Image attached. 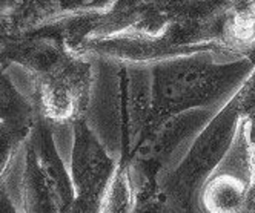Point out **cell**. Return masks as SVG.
I'll list each match as a JSON object with an SVG mask.
<instances>
[{"instance_id": "cell-18", "label": "cell", "mask_w": 255, "mask_h": 213, "mask_svg": "<svg viewBox=\"0 0 255 213\" xmlns=\"http://www.w3.org/2000/svg\"><path fill=\"white\" fill-rule=\"evenodd\" d=\"M0 213H22L19 206L12 200L8 184L0 187Z\"/></svg>"}, {"instance_id": "cell-8", "label": "cell", "mask_w": 255, "mask_h": 213, "mask_svg": "<svg viewBox=\"0 0 255 213\" xmlns=\"http://www.w3.org/2000/svg\"><path fill=\"white\" fill-rule=\"evenodd\" d=\"M71 129L72 149L68 166L74 201L63 213H102L119 164L85 120L74 123Z\"/></svg>"}, {"instance_id": "cell-13", "label": "cell", "mask_w": 255, "mask_h": 213, "mask_svg": "<svg viewBox=\"0 0 255 213\" xmlns=\"http://www.w3.org/2000/svg\"><path fill=\"white\" fill-rule=\"evenodd\" d=\"M32 129L15 128L0 123V187L8 184L9 173L22 155L23 146L29 138Z\"/></svg>"}, {"instance_id": "cell-4", "label": "cell", "mask_w": 255, "mask_h": 213, "mask_svg": "<svg viewBox=\"0 0 255 213\" xmlns=\"http://www.w3.org/2000/svg\"><path fill=\"white\" fill-rule=\"evenodd\" d=\"M240 101L239 91L214 115L180 163L161 180L160 187L175 213H198V193L226 156L242 124Z\"/></svg>"}, {"instance_id": "cell-15", "label": "cell", "mask_w": 255, "mask_h": 213, "mask_svg": "<svg viewBox=\"0 0 255 213\" xmlns=\"http://www.w3.org/2000/svg\"><path fill=\"white\" fill-rule=\"evenodd\" d=\"M132 213H175L160 183H144L135 189Z\"/></svg>"}, {"instance_id": "cell-3", "label": "cell", "mask_w": 255, "mask_h": 213, "mask_svg": "<svg viewBox=\"0 0 255 213\" xmlns=\"http://www.w3.org/2000/svg\"><path fill=\"white\" fill-rule=\"evenodd\" d=\"M225 14L215 19L174 22L151 35L116 34L88 40L77 52L94 59L143 66L195 54L240 59L226 43Z\"/></svg>"}, {"instance_id": "cell-7", "label": "cell", "mask_w": 255, "mask_h": 213, "mask_svg": "<svg viewBox=\"0 0 255 213\" xmlns=\"http://www.w3.org/2000/svg\"><path fill=\"white\" fill-rule=\"evenodd\" d=\"M218 111L220 109L188 111L148 129L129 164L134 189L144 183H161Z\"/></svg>"}, {"instance_id": "cell-2", "label": "cell", "mask_w": 255, "mask_h": 213, "mask_svg": "<svg viewBox=\"0 0 255 213\" xmlns=\"http://www.w3.org/2000/svg\"><path fill=\"white\" fill-rule=\"evenodd\" d=\"M149 68L152 128L188 111L222 109L252 75L255 54L240 59L195 54L165 60Z\"/></svg>"}, {"instance_id": "cell-14", "label": "cell", "mask_w": 255, "mask_h": 213, "mask_svg": "<svg viewBox=\"0 0 255 213\" xmlns=\"http://www.w3.org/2000/svg\"><path fill=\"white\" fill-rule=\"evenodd\" d=\"M135 189L129 169L119 167L103 203L102 213H132Z\"/></svg>"}, {"instance_id": "cell-6", "label": "cell", "mask_w": 255, "mask_h": 213, "mask_svg": "<svg viewBox=\"0 0 255 213\" xmlns=\"http://www.w3.org/2000/svg\"><path fill=\"white\" fill-rule=\"evenodd\" d=\"M229 5L231 0H116L109 9L94 11L88 40L116 34L151 35L174 22L215 19Z\"/></svg>"}, {"instance_id": "cell-16", "label": "cell", "mask_w": 255, "mask_h": 213, "mask_svg": "<svg viewBox=\"0 0 255 213\" xmlns=\"http://www.w3.org/2000/svg\"><path fill=\"white\" fill-rule=\"evenodd\" d=\"M116 3V0H59L63 12H80V11H106Z\"/></svg>"}, {"instance_id": "cell-5", "label": "cell", "mask_w": 255, "mask_h": 213, "mask_svg": "<svg viewBox=\"0 0 255 213\" xmlns=\"http://www.w3.org/2000/svg\"><path fill=\"white\" fill-rule=\"evenodd\" d=\"M31 100L42 120L56 128L85 120L96 81L94 60L69 51L56 63L31 77Z\"/></svg>"}, {"instance_id": "cell-10", "label": "cell", "mask_w": 255, "mask_h": 213, "mask_svg": "<svg viewBox=\"0 0 255 213\" xmlns=\"http://www.w3.org/2000/svg\"><path fill=\"white\" fill-rule=\"evenodd\" d=\"M19 180V209L22 213H63L72 200L54 183L40 164L31 140L22 150Z\"/></svg>"}, {"instance_id": "cell-9", "label": "cell", "mask_w": 255, "mask_h": 213, "mask_svg": "<svg viewBox=\"0 0 255 213\" xmlns=\"http://www.w3.org/2000/svg\"><path fill=\"white\" fill-rule=\"evenodd\" d=\"M255 178V159L248 138L246 117L226 156L198 193V213H240Z\"/></svg>"}, {"instance_id": "cell-17", "label": "cell", "mask_w": 255, "mask_h": 213, "mask_svg": "<svg viewBox=\"0 0 255 213\" xmlns=\"http://www.w3.org/2000/svg\"><path fill=\"white\" fill-rule=\"evenodd\" d=\"M240 95H242L240 108H242L243 117H248V118L255 117V71L248 78V81L242 86Z\"/></svg>"}, {"instance_id": "cell-11", "label": "cell", "mask_w": 255, "mask_h": 213, "mask_svg": "<svg viewBox=\"0 0 255 213\" xmlns=\"http://www.w3.org/2000/svg\"><path fill=\"white\" fill-rule=\"evenodd\" d=\"M59 0H9L0 11V39H15L56 20Z\"/></svg>"}, {"instance_id": "cell-12", "label": "cell", "mask_w": 255, "mask_h": 213, "mask_svg": "<svg viewBox=\"0 0 255 213\" xmlns=\"http://www.w3.org/2000/svg\"><path fill=\"white\" fill-rule=\"evenodd\" d=\"M39 114L34 101L23 95L0 63V123L15 128L34 129Z\"/></svg>"}, {"instance_id": "cell-1", "label": "cell", "mask_w": 255, "mask_h": 213, "mask_svg": "<svg viewBox=\"0 0 255 213\" xmlns=\"http://www.w3.org/2000/svg\"><path fill=\"white\" fill-rule=\"evenodd\" d=\"M96 81L85 117L119 167L129 169L132 155L151 128V68L94 59Z\"/></svg>"}]
</instances>
